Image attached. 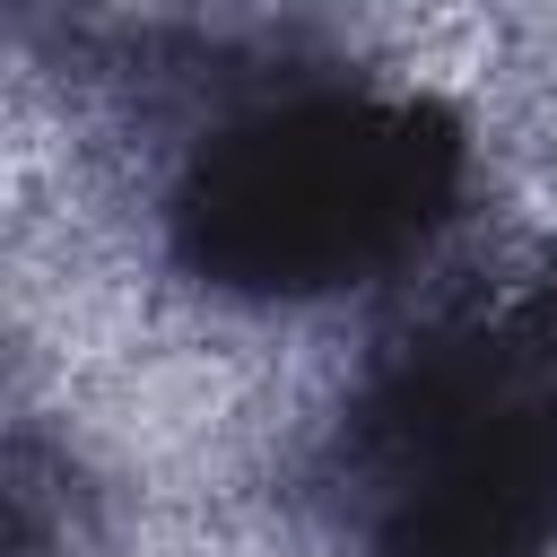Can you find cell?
Segmentation results:
<instances>
[{"label": "cell", "mask_w": 557, "mask_h": 557, "mask_svg": "<svg viewBox=\"0 0 557 557\" xmlns=\"http://www.w3.org/2000/svg\"><path fill=\"white\" fill-rule=\"evenodd\" d=\"M470 131L444 96L287 87L191 139L165 252L235 305H322L392 278L461 200Z\"/></svg>", "instance_id": "obj_2"}, {"label": "cell", "mask_w": 557, "mask_h": 557, "mask_svg": "<svg viewBox=\"0 0 557 557\" xmlns=\"http://www.w3.org/2000/svg\"><path fill=\"white\" fill-rule=\"evenodd\" d=\"M322 496L357 557H557V235L366 366Z\"/></svg>", "instance_id": "obj_1"}]
</instances>
